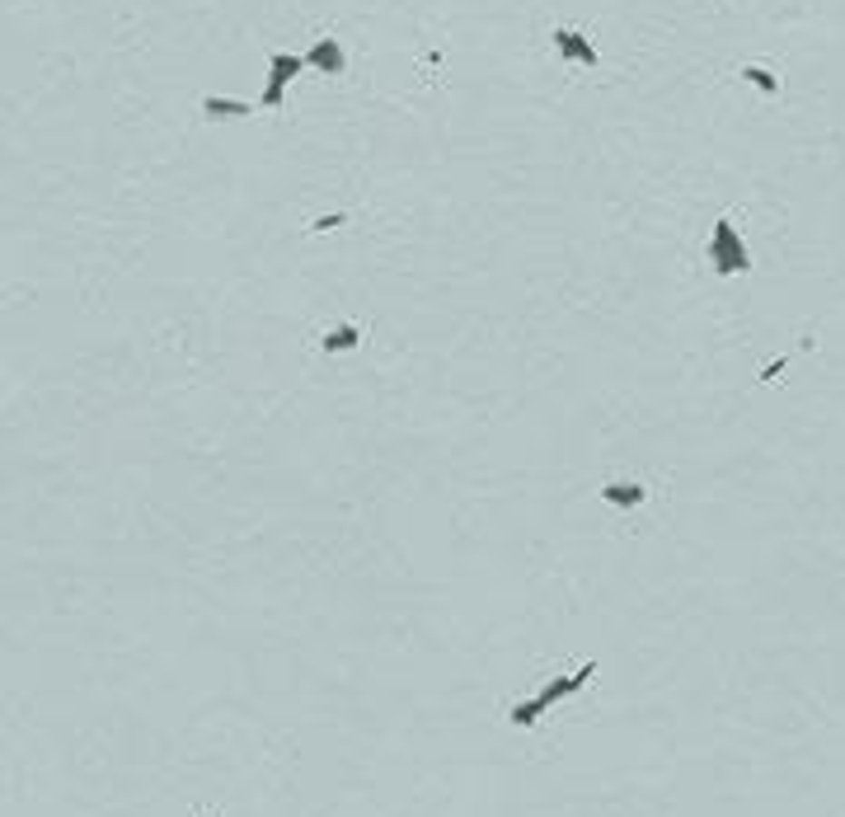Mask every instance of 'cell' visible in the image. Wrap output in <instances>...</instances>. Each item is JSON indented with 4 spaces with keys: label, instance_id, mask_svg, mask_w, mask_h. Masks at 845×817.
<instances>
[{
    "label": "cell",
    "instance_id": "30bf717a",
    "mask_svg": "<svg viewBox=\"0 0 845 817\" xmlns=\"http://www.w3.org/2000/svg\"><path fill=\"white\" fill-rule=\"evenodd\" d=\"M540 714H545V704H540V700H516L512 710H507V719H512L516 728H531Z\"/></svg>",
    "mask_w": 845,
    "mask_h": 817
},
{
    "label": "cell",
    "instance_id": "ba28073f",
    "mask_svg": "<svg viewBox=\"0 0 845 817\" xmlns=\"http://www.w3.org/2000/svg\"><path fill=\"white\" fill-rule=\"evenodd\" d=\"M319 348L324 352H352V348H362V330L352 320H343V324H334V330L319 334Z\"/></svg>",
    "mask_w": 845,
    "mask_h": 817
},
{
    "label": "cell",
    "instance_id": "52a82bcc",
    "mask_svg": "<svg viewBox=\"0 0 845 817\" xmlns=\"http://www.w3.org/2000/svg\"><path fill=\"white\" fill-rule=\"evenodd\" d=\"M644 498H648V488L634 484V479H611V484H602V503H611V507H639Z\"/></svg>",
    "mask_w": 845,
    "mask_h": 817
},
{
    "label": "cell",
    "instance_id": "7a4b0ae2",
    "mask_svg": "<svg viewBox=\"0 0 845 817\" xmlns=\"http://www.w3.org/2000/svg\"><path fill=\"white\" fill-rule=\"evenodd\" d=\"M550 47H555V57L564 66H583V71H596V62H602V52H596V43L574 29V24H555L550 29Z\"/></svg>",
    "mask_w": 845,
    "mask_h": 817
},
{
    "label": "cell",
    "instance_id": "8992f818",
    "mask_svg": "<svg viewBox=\"0 0 845 817\" xmlns=\"http://www.w3.org/2000/svg\"><path fill=\"white\" fill-rule=\"evenodd\" d=\"M254 103L250 99H226V94H202V118L207 123H226V118H250Z\"/></svg>",
    "mask_w": 845,
    "mask_h": 817
},
{
    "label": "cell",
    "instance_id": "4fadbf2b",
    "mask_svg": "<svg viewBox=\"0 0 845 817\" xmlns=\"http://www.w3.org/2000/svg\"><path fill=\"white\" fill-rule=\"evenodd\" d=\"M198 817H202V812H198Z\"/></svg>",
    "mask_w": 845,
    "mask_h": 817
},
{
    "label": "cell",
    "instance_id": "6da1fadb",
    "mask_svg": "<svg viewBox=\"0 0 845 817\" xmlns=\"http://www.w3.org/2000/svg\"><path fill=\"white\" fill-rule=\"evenodd\" d=\"M704 259H710L714 278H738V272L752 268V254H747V240L742 231L732 226V216H719L710 240H704Z\"/></svg>",
    "mask_w": 845,
    "mask_h": 817
},
{
    "label": "cell",
    "instance_id": "277c9868",
    "mask_svg": "<svg viewBox=\"0 0 845 817\" xmlns=\"http://www.w3.org/2000/svg\"><path fill=\"white\" fill-rule=\"evenodd\" d=\"M306 66L319 71V75H343V71H348V52H343L339 38L319 34V38L310 43V52H306Z\"/></svg>",
    "mask_w": 845,
    "mask_h": 817
},
{
    "label": "cell",
    "instance_id": "5b68a950",
    "mask_svg": "<svg viewBox=\"0 0 845 817\" xmlns=\"http://www.w3.org/2000/svg\"><path fill=\"white\" fill-rule=\"evenodd\" d=\"M596 676V663H583L578 672H568V676H559V681H545V686H540V704H545V710H550V704L555 700H564V695H574V691H583L587 686V681Z\"/></svg>",
    "mask_w": 845,
    "mask_h": 817
},
{
    "label": "cell",
    "instance_id": "9c48e42d",
    "mask_svg": "<svg viewBox=\"0 0 845 817\" xmlns=\"http://www.w3.org/2000/svg\"><path fill=\"white\" fill-rule=\"evenodd\" d=\"M738 75L747 80L752 90H761V94H766V99H780V75H775L771 66H761V62H742V66H738Z\"/></svg>",
    "mask_w": 845,
    "mask_h": 817
},
{
    "label": "cell",
    "instance_id": "3957f363",
    "mask_svg": "<svg viewBox=\"0 0 845 817\" xmlns=\"http://www.w3.org/2000/svg\"><path fill=\"white\" fill-rule=\"evenodd\" d=\"M301 71H306V57H296V52H272V57H268V85L259 94V108H282L287 103V85Z\"/></svg>",
    "mask_w": 845,
    "mask_h": 817
},
{
    "label": "cell",
    "instance_id": "8fae6325",
    "mask_svg": "<svg viewBox=\"0 0 845 817\" xmlns=\"http://www.w3.org/2000/svg\"><path fill=\"white\" fill-rule=\"evenodd\" d=\"M339 226H348V212H324L310 221V231H339Z\"/></svg>",
    "mask_w": 845,
    "mask_h": 817
},
{
    "label": "cell",
    "instance_id": "7c38bea8",
    "mask_svg": "<svg viewBox=\"0 0 845 817\" xmlns=\"http://www.w3.org/2000/svg\"><path fill=\"white\" fill-rule=\"evenodd\" d=\"M437 66H442V52H427V57H423V75L437 80Z\"/></svg>",
    "mask_w": 845,
    "mask_h": 817
}]
</instances>
